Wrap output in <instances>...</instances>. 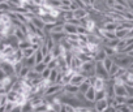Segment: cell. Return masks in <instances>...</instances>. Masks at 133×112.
Listing matches in <instances>:
<instances>
[{"label":"cell","instance_id":"cell-1","mask_svg":"<svg viewBox=\"0 0 133 112\" xmlns=\"http://www.w3.org/2000/svg\"><path fill=\"white\" fill-rule=\"evenodd\" d=\"M107 108H108V100L102 99V100H97L95 102V111L97 112H103Z\"/></svg>","mask_w":133,"mask_h":112},{"label":"cell","instance_id":"cell-2","mask_svg":"<svg viewBox=\"0 0 133 112\" xmlns=\"http://www.w3.org/2000/svg\"><path fill=\"white\" fill-rule=\"evenodd\" d=\"M84 96H85V99H86L88 102H94V98H95V90L93 89V86H90V87L88 89V91L84 94Z\"/></svg>","mask_w":133,"mask_h":112},{"label":"cell","instance_id":"cell-3","mask_svg":"<svg viewBox=\"0 0 133 112\" xmlns=\"http://www.w3.org/2000/svg\"><path fill=\"white\" fill-rule=\"evenodd\" d=\"M66 93H69V94H77L78 93V86L77 85H73V83H66L65 89H64Z\"/></svg>","mask_w":133,"mask_h":112},{"label":"cell","instance_id":"cell-4","mask_svg":"<svg viewBox=\"0 0 133 112\" xmlns=\"http://www.w3.org/2000/svg\"><path fill=\"white\" fill-rule=\"evenodd\" d=\"M35 69H37V73H39V72L42 73V72H43V71L46 69V65H44V64H41V65H39V64H37Z\"/></svg>","mask_w":133,"mask_h":112}]
</instances>
